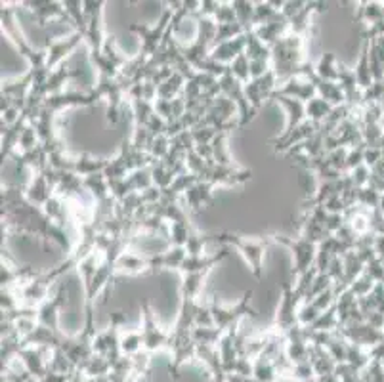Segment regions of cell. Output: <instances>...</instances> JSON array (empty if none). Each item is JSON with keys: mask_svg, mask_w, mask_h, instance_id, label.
<instances>
[{"mask_svg": "<svg viewBox=\"0 0 384 382\" xmlns=\"http://www.w3.org/2000/svg\"><path fill=\"white\" fill-rule=\"evenodd\" d=\"M253 379L256 382H277L281 379V373L277 365L273 363V359H270L264 354H260L258 357H255V373Z\"/></svg>", "mask_w": 384, "mask_h": 382, "instance_id": "f546056e", "label": "cell"}, {"mask_svg": "<svg viewBox=\"0 0 384 382\" xmlns=\"http://www.w3.org/2000/svg\"><path fill=\"white\" fill-rule=\"evenodd\" d=\"M171 151V138L167 136V134H161V136L153 138V142L149 145V155L153 157L155 161H162V159H167V155Z\"/></svg>", "mask_w": 384, "mask_h": 382, "instance_id": "f907efd6", "label": "cell"}, {"mask_svg": "<svg viewBox=\"0 0 384 382\" xmlns=\"http://www.w3.org/2000/svg\"><path fill=\"white\" fill-rule=\"evenodd\" d=\"M359 17H363L367 23L375 25V23L384 19V8L381 4H376V2H365L359 8Z\"/></svg>", "mask_w": 384, "mask_h": 382, "instance_id": "816d5d0a", "label": "cell"}, {"mask_svg": "<svg viewBox=\"0 0 384 382\" xmlns=\"http://www.w3.org/2000/svg\"><path fill=\"white\" fill-rule=\"evenodd\" d=\"M304 302V298L299 290L295 289V285L285 283L281 290V300L277 306V314H275V329L281 332H287L295 329L299 325L297 314H299L300 304Z\"/></svg>", "mask_w": 384, "mask_h": 382, "instance_id": "ba28073f", "label": "cell"}, {"mask_svg": "<svg viewBox=\"0 0 384 382\" xmlns=\"http://www.w3.org/2000/svg\"><path fill=\"white\" fill-rule=\"evenodd\" d=\"M107 159H96L90 153L83 151L81 155L75 157V172L78 176H92V174H100V172H105L107 169Z\"/></svg>", "mask_w": 384, "mask_h": 382, "instance_id": "83f0119b", "label": "cell"}, {"mask_svg": "<svg viewBox=\"0 0 384 382\" xmlns=\"http://www.w3.org/2000/svg\"><path fill=\"white\" fill-rule=\"evenodd\" d=\"M290 376L297 382L312 381V379H316V371H314V367H312L310 361H304V363H299V365H292Z\"/></svg>", "mask_w": 384, "mask_h": 382, "instance_id": "11a10c76", "label": "cell"}, {"mask_svg": "<svg viewBox=\"0 0 384 382\" xmlns=\"http://www.w3.org/2000/svg\"><path fill=\"white\" fill-rule=\"evenodd\" d=\"M281 12L273 6L272 0H266V2H255V19H253V29L260 25L270 23L272 19L279 16Z\"/></svg>", "mask_w": 384, "mask_h": 382, "instance_id": "ab89813d", "label": "cell"}, {"mask_svg": "<svg viewBox=\"0 0 384 382\" xmlns=\"http://www.w3.org/2000/svg\"><path fill=\"white\" fill-rule=\"evenodd\" d=\"M213 243H222L230 248L239 251L241 256L245 258V262L250 266V272L256 279L262 277L266 248H268L270 239H248L239 235V233H233V231H220V233L213 235Z\"/></svg>", "mask_w": 384, "mask_h": 382, "instance_id": "7a4b0ae2", "label": "cell"}, {"mask_svg": "<svg viewBox=\"0 0 384 382\" xmlns=\"http://www.w3.org/2000/svg\"><path fill=\"white\" fill-rule=\"evenodd\" d=\"M54 350L39 348V346H23L17 361L31 374L33 382H41L50 371V357Z\"/></svg>", "mask_w": 384, "mask_h": 382, "instance_id": "8fae6325", "label": "cell"}, {"mask_svg": "<svg viewBox=\"0 0 384 382\" xmlns=\"http://www.w3.org/2000/svg\"><path fill=\"white\" fill-rule=\"evenodd\" d=\"M69 382H88V379H86L85 376V373H83V371H75V373H73V376H71V381Z\"/></svg>", "mask_w": 384, "mask_h": 382, "instance_id": "91938a15", "label": "cell"}, {"mask_svg": "<svg viewBox=\"0 0 384 382\" xmlns=\"http://www.w3.org/2000/svg\"><path fill=\"white\" fill-rule=\"evenodd\" d=\"M277 88H279V81H277V76L273 73V69L268 75L260 76V78H253L245 86V96H247L253 111L258 113L266 102H272L273 94L277 92Z\"/></svg>", "mask_w": 384, "mask_h": 382, "instance_id": "7c38bea8", "label": "cell"}, {"mask_svg": "<svg viewBox=\"0 0 384 382\" xmlns=\"http://www.w3.org/2000/svg\"><path fill=\"white\" fill-rule=\"evenodd\" d=\"M334 287V281L333 277L329 275V273H317L316 279H314V283H312V287H310V293H308V297L304 302H312L314 298L319 297L321 293H325V290L333 289Z\"/></svg>", "mask_w": 384, "mask_h": 382, "instance_id": "7dc6e473", "label": "cell"}, {"mask_svg": "<svg viewBox=\"0 0 384 382\" xmlns=\"http://www.w3.org/2000/svg\"><path fill=\"white\" fill-rule=\"evenodd\" d=\"M339 63L337 61V56L327 52V54H321V58L314 63V69H316V75L323 81H331V83H339Z\"/></svg>", "mask_w": 384, "mask_h": 382, "instance_id": "d6a6232c", "label": "cell"}, {"mask_svg": "<svg viewBox=\"0 0 384 382\" xmlns=\"http://www.w3.org/2000/svg\"><path fill=\"white\" fill-rule=\"evenodd\" d=\"M120 354L127 357H134L140 352H144V337L140 329H128V331H120L119 337Z\"/></svg>", "mask_w": 384, "mask_h": 382, "instance_id": "4dcf8cb0", "label": "cell"}, {"mask_svg": "<svg viewBox=\"0 0 384 382\" xmlns=\"http://www.w3.org/2000/svg\"><path fill=\"white\" fill-rule=\"evenodd\" d=\"M253 33H255L262 43L268 44V46L272 48L273 44H277L283 36H287V34L290 33V23L287 17L283 16V14H279V16L275 17V19H272L270 23L253 29Z\"/></svg>", "mask_w": 384, "mask_h": 382, "instance_id": "44dd1931", "label": "cell"}, {"mask_svg": "<svg viewBox=\"0 0 384 382\" xmlns=\"http://www.w3.org/2000/svg\"><path fill=\"white\" fill-rule=\"evenodd\" d=\"M81 44H85V34L73 33L60 39V41H48L46 43V52H48V60H46V67L54 71V69L61 67V63L67 60L69 54L73 50H77Z\"/></svg>", "mask_w": 384, "mask_h": 382, "instance_id": "5bb4252c", "label": "cell"}, {"mask_svg": "<svg viewBox=\"0 0 384 382\" xmlns=\"http://www.w3.org/2000/svg\"><path fill=\"white\" fill-rule=\"evenodd\" d=\"M128 180H130V184H132V187H134V191H138V193H142V191H145V189L153 187L151 169L136 170V172L128 174Z\"/></svg>", "mask_w": 384, "mask_h": 382, "instance_id": "c3c4849f", "label": "cell"}, {"mask_svg": "<svg viewBox=\"0 0 384 382\" xmlns=\"http://www.w3.org/2000/svg\"><path fill=\"white\" fill-rule=\"evenodd\" d=\"M304 382H319L317 379H312V381H304Z\"/></svg>", "mask_w": 384, "mask_h": 382, "instance_id": "94428289", "label": "cell"}, {"mask_svg": "<svg viewBox=\"0 0 384 382\" xmlns=\"http://www.w3.org/2000/svg\"><path fill=\"white\" fill-rule=\"evenodd\" d=\"M81 75V71H73V69H67L65 65L63 67H58L50 71V76L46 81V85L43 86L46 96H56V94L63 92V86L67 85L69 81L77 78Z\"/></svg>", "mask_w": 384, "mask_h": 382, "instance_id": "4316f807", "label": "cell"}, {"mask_svg": "<svg viewBox=\"0 0 384 382\" xmlns=\"http://www.w3.org/2000/svg\"><path fill=\"white\" fill-rule=\"evenodd\" d=\"M214 189L216 187L209 182H197L195 186H191L184 193V203L188 206L189 211L193 213H199L201 209H205L206 204H211L214 201Z\"/></svg>", "mask_w": 384, "mask_h": 382, "instance_id": "cb8c5ba5", "label": "cell"}, {"mask_svg": "<svg viewBox=\"0 0 384 382\" xmlns=\"http://www.w3.org/2000/svg\"><path fill=\"white\" fill-rule=\"evenodd\" d=\"M209 243H213V235H203V233H199L197 229H193L188 239L186 251H188L189 256H203L206 255L205 246L209 245Z\"/></svg>", "mask_w": 384, "mask_h": 382, "instance_id": "f6af8a7d", "label": "cell"}, {"mask_svg": "<svg viewBox=\"0 0 384 382\" xmlns=\"http://www.w3.org/2000/svg\"><path fill=\"white\" fill-rule=\"evenodd\" d=\"M250 178H253V172L247 169H239L235 165L233 167H222V165H216V162H209L201 182H209L214 187H233L247 184Z\"/></svg>", "mask_w": 384, "mask_h": 382, "instance_id": "30bf717a", "label": "cell"}, {"mask_svg": "<svg viewBox=\"0 0 384 382\" xmlns=\"http://www.w3.org/2000/svg\"><path fill=\"white\" fill-rule=\"evenodd\" d=\"M186 83H188V81H186V76L180 75L178 71H176V73L169 78V81H164V83L159 86V100L172 102V100L180 98V96L184 94Z\"/></svg>", "mask_w": 384, "mask_h": 382, "instance_id": "8d00e7d4", "label": "cell"}, {"mask_svg": "<svg viewBox=\"0 0 384 382\" xmlns=\"http://www.w3.org/2000/svg\"><path fill=\"white\" fill-rule=\"evenodd\" d=\"M172 23V10H164L162 12L159 23L153 27L144 25V23H130V31L136 33L140 36V56H144L145 60H149L153 54H157V50L161 48L164 43V36L169 33Z\"/></svg>", "mask_w": 384, "mask_h": 382, "instance_id": "277c9868", "label": "cell"}, {"mask_svg": "<svg viewBox=\"0 0 384 382\" xmlns=\"http://www.w3.org/2000/svg\"><path fill=\"white\" fill-rule=\"evenodd\" d=\"M216 21V25H226V23H239L237 16H235V10L231 2H220V8L214 14L213 17Z\"/></svg>", "mask_w": 384, "mask_h": 382, "instance_id": "db71d44e", "label": "cell"}, {"mask_svg": "<svg viewBox=\"0 0 384 382\" xmlns=\"http://www.w3.org/2000/svg\"><path fill=\"white\" fill-rule=\"evenodd\" d=\"M103 6L102 0H85V16H86V36L85 44L90 52L103 50L105 44V33H103Z\"/></svg>", "mask_w": 384, "mask_h": 382, "instance_id": "9c48e42d", "label": "cell"}, {"mask_svg": "<svg viewBox=\"0 0 384 382\" xmlns=\"http://www.w3.org/2000/svg\"><path fill=\"white\" fill-rule=\"evenodd\" d=\"M21 6L33 16L36 25L41 29H46L56 19L67 17L63 2H56V0H25V2H21Z\"/></svg>", "mask_w": 384, "mask_h": 382, "instance_id": "4fadbf2b", "label": "cell"}, {"mask_svg": "<svg viewBox=\"0 0 384 382\" xmlns=\"http://www.w3.org/2000/svg\"><path fill=\"white\" fill-rule=\"evenodd\" d=\"M206 273H188L182 275V283H180V295L182 298H189V300H199L203 287H205Z\"/></svg>", "mask_w": 384, "mask_h": 382, "instance_id": "1f68e13d", "label": "cell"}, {"mask_svg": "<svg viewBox=\"0 0 384 382\" xmlns=\"http://www.w3.org/2000/svg\"><path fill=\"white\" fill-rule=\"evenodd\" d=\"M333 105L329 102H325L323 98H314L312 102L306 103V117L308 120H312V123H316V125H323L325 120L331 117V113H333Z\"/></svg>", "mask_w": 384, "mask_h": 382, "instance_id": "74e56055", "label": "cell"}, {"mask_svg": "<svg viewBox=\"0 0 384 382\" xmlns=\"http://www.w3.org/2000/svg\"><path fill=\"white\" fill-rule=\"evenodd\" d=\"M317 130H319V125L312 123V120H306L299 128H295L292 132H283L281 136L273 138L270 144L273 145V151L275 153H289L290 149L299 147L312 136H316Z\"/></svg>", "mask_w": 384, "mask_h": 382, "instance_id": "9a60e30c", "label": "cell"}, {"mask_svg": "<svg viewBox=\"0 0 384 382\" xmlns=\"http://www.w3.org/2000/svg\"><path fill=\"white\" fill-rule=\"evenodd\" d=\"M230 73L235 76L243 86H247L248 83L253 81V76H250V60L247 58V54H241L239 58L231 63Z\"/></svg>", "mask_w": 384, "mask_h": 382, "instance_id": "ee69618b", "label": "cell"}, {"mask_svg": "<svg viewBox=\"0 0 384 382\" xmlns=\"http://www.w3.org/2000/svg\"><path fill=\"white\" fill-rule=\"evenodd\" d=\"M36 145H41V140H39V134H36V130H34L33 125H27L23 128V132H21V136H19V144H17V151H31L34 149Z\"/></svg>", "mask_w": 384, "mask_h": 382, "instance_id": "f5cc1de1", "label": "cell"}, {"mask_svg": "<svg viewBox=\"0 0 384 382\" xmlns=\"http://www.w3.org/2000/svg\"><path fill=\"white\" fill-rule=\"evenodd\" d=\"M142 337H144V350L149 352V354H155V352H161V350L169 348L171 344V332L164 331L157 317H155L153 310L147 300L142 302Z\"/></svg>", "mask_w": 384, "mask_h": 382, "instance_id": "52a82bcc", "label": "cell"}, {"mask_svg": "<svg viewBox=\"0 0 384 382\" xmlns=\"http://www.w3.org/2000/svg\"><path fill=\"white\" fill-rule=\"evenodd\" d=\"M279 96H287V98H295L302 103L312 102L314 98H317V88L312 81H306L302 76H292L289 81H285L283 85H279L277 92Z\"/></svg>", "mask_w": 384, "mask_h": 382, "instance_id": "d6986e66", "label": "cell"}, {"mask_svg": "<svg viewBox=\"0 0 384 382\" xmlns=\"http://www.w3.org/2000/svg\"><path fill=\"white\" fill-rule=\"evenodd\" d=\"M117 272L122 273H144L153 272L151 266V256H142L134 253L132 248H128L127 253H122L117 260Z\"/></svg>", "mask_w": 384, "mask_h": 382, "instance_id": "d4e9b609", "label": "cell"}, {"mask_svg": "<svg viewBox=\"0 0 384 382\" xmlns=\"http://www.w3.org/2000/svg\"><path fill=\"white\" fill-rule=\"evenodd\" d=\"M213 161L222 167H233L230 149H228V132H222L214 138L213 144Z\"/></svg>", "mask_w": 384, "mask_h": 382, "instance_id": "f35d334b", "label": "cell"}, {"mask_svg": "<svg viewBox=\"0 0 384 382\" xmlns=\"http://www.w3.org/2000/svg\"><path fill=\"white\" fill-rule=\"evenodd\" d=\"M63 8L65 14L71 19V23L75 27V31L86 36V16H85V0H63Z\"/></svg>", "mask_w": 384, "mask_h": 382, "instance_id": "836d02e7", "label": "cell"}, {"mask_svg": "<svg viewBox=\"0 0 384 382\" xmlns=\"http://www.w3.org/2000/svg\"><path fill=\"white\" fill-rule=\"evenodd\" d=\"M85 191L88 193V195L92 197V201H96V203H102V201H105V199L111 197L109 182H107V178H105L103 172H100V174H92V176H86Z\"/></svg>", "mask_w": 384, "mask_h": 382, "instance_id": "f1b7e54d", "label": "cell"}, {"mask_svg": "<svg viewBox=\"0 0 384 382\" xmlns=\"http://www.w3.org/2000/svg\"><path fill=\"white\" fill-rule=\"evenodd\" d=\"M50 371L58 374H73L77 369L71 363V359H69L63 350L56 348L52 352L50 357Z\"/></svg>", "mask_w": 384, "mask_h": 382, "instance_id": "7bdbcfd3", "label": "cell"}, {"mask_svg": "<svg viewBox=\"0 0 384 382\" xmlns=\"http://www.w3.org/2000/svg\"><path fill=\"white\" fill-rule=\"evenodd\" d=\"M224 331L218 327H195L191 331V339L195 344H203V346H218V342L222 339Z\"/></svg>", "mask_w": 384, "mask_h": 382, "instance_id": "60d3db41", "label": "cell"}, {"mask_svg": "<svg viewBox=\"0 0 384 382\" xmlns=\"http://www.w3.org/2000/svg\"><path fill=\"white\" fill-rule=\"evenodd\" d=\"M218 8H220V2L216 0H201V8L195 17H214Z\"/></svg>", "mask_w": 384, "mask_h": 382, "instance_id": "680465c9", "label": "cell"}, {"mask_svg": "<svg viewBox=\"0 0 384 382\" xmlns=\"http://www.w3.org/2000/svg\"><path fill=\"white\" fill-rule=\"evenodd\" d=\"M253 295H255L253 290H247L235 306H222L218 304L216 300H209L214 317V327L228 332L233 331V329H239V323L247 317L255 319L258 314H256V308H253Z\"/></svg>", "mask_w": 384, "mask_h": 382, "instance_id": "3957f363", "label": "cell"}, {"mask_svg": "<svg viewBox=\"0 0 384 382\" xmlns=\"http://www.w3.org/2000/svg\"><path fill=\"white\" fill-rule=\"evenodd\" d=\"M78 371H83L86 379H102V376H109V373H111V361H109L107 357L94 354V356L90 357V359H88Z\"/></svg>", "mask_w": 384, "mask_h": 382, "instance_id": "d590c367", "label": "cell"}, {"mask_svg": "<svg viewBox=\"0 0 384 382\" xmlns=\"http://www.w3.org/2000/svg\"><path fill=\"white\" fill-rule=\"evenodd\" d=\"M88 56H90L92 65L98 69V76H109V78H119L120 71L130 60L117 50L115 36H107L105 44H103V50L90 52Z\"/></svg>", "mask_w": 384, "mask_h": 382, "instance_id": "8992f818", "label": "cell"}, {"mask_svg": "<svg viewBox=\"0 0 384 382\" xmlns=\"http://www.w3.org/2000/svg\"><path fill=\"white\" fill-rule=\"evenodd\" d=\"M272 102L279 103L283 109L287 111V127L285 132H292L295 128H299L302 123H306V103L299 102L295 98H287V96H279V94H273Z\"/></svg>", "mask_w": 384, "mask_h": 382, "instance_id": "7402d4cb", "label": "cell"}, {"mask_svg": "<svg viewBox=\"0 0 384 382\" xmlns=\"http://www.w3.org/2000/svg\"><path fill=\"white\" fill-rule=\"evenodd\" d=\"M319 315H321V312L312 302H302L299 308V314H297V319H299L300 327H312L319 319Z\"/></svg>", "mask_w": 384, "mask_h": 382, "instance_id": "681fc988", "label": "cell"}, {"mask_svg": "<svg viewBox=\"0 0 384 382\" xmlns=\"http://www.w3.org/2000/svg\"><path fill=\"white\" fill-rule=\"evenodd\" d=\"M67 302V287L60 285V289L56 290V295L48 298L41 308H39V323L48 327L52 331H60V312L61 308Z\"/></svg>", "mask_w": 384, "mask_h": 382, "instance_id": "2e32d148", "label": "cell"}, {"mask_svg": "<svg viewBox=\"0 0 384 382\" xmlns=\"http://www.w3.org/2000/svg\"><path fill=\"white\" fill-rule=\"evenodd\" d=\"M56 195V189L50 182L46 180L43 172H33V176L29 180V184L25 186V197L27 201L34 206H41L50 201L52 197Z\"/></svg>", "mask_w": 384, "mask_h": 382, "instance_id": "ffe728a7", "label": "cell"}, {"mask_svg": "<svg viewBox=\"0 0 384 382\" xmlns=\"http://www.w3.org/2000/svg\"><path fill=\"white\" fill-rule=\"evenodd\" d=\"M304 6H306V2H302V0H285L281 14L290 21L292 17L299 16L300 12L304 10Z\"/></svg>", "mask_w": 384, "mask_h": 382, "instance_id": "6f0895ef", "label": "cell"}, {"mask_svg": "<svg viewBox=\"0 0 384 382\" xmlns=\"http://www.w3.org/2000/svg\"><path fill=\"white\" fill-rule=\"evenodd\" d=\"M233 10L239 25H243L245 31H253V19H255V2L248 0H233Z\"/></svg>", "mask_w": 384, "mask_h": 382, "instance_id": "b9f144b4", "label": "cell"}, {"mask_svg": "<svg viewBox=\"0 0 384 382\" xmlns=\"http://www.w3.org/2000/svg\"><path fill=\"white\" fill-rule=\"evenodd\" d=\"M304 43L306 39L289 33L272 46V69L279 85L292 76H299L300 69L308 61L304 58Z\"/></svg>", "mask_w": 384, "mask_h": 382, "instance_id": "6da1fadb", "label": "cell"}, {"mask_svg": "<svg viewBox=\"0 0 384 382\" xmlns=\"http://www.w3.org/2000/svg\"><path fill=\"white\" fill-rule=\"evenodd\" d=\"M270 241L277 243V245L287 246L292 253V256H295V268H292L295 279L310 272L312 268H316L317 245H314V243H310V241L302 237H287V235H272Z\"/></svg>", "mask_w": 384, "mask_h": 382, "instance_id": "5b68a950", "label": "cell"}, {"mask_svg": "<svg viewBox=\"0 0 384 382\" xmlns=\"http://www.w3.org/2000/svg\"><path fill=\"white\" fill-rule=\"evenodd\" d=\"M94 103H98L94 92H61L56 94V96H48L46 102H44V107L58 115L67 107H86V105H94Z\"/></svg>", "mask_w": 384, "mask_h": 382, "instance_id": "e0dca14e", "label": "cell"}, {"mask_svg": "<svg viewBox=\"0 0 384 382\" xmlns=\"http://www.w3.org/2000/svg\"><path fill=\"white\" fill-rule=\"evenodd\" d=\"M245 33H247V31H245L243 25H239V23H226V25H218V29H216V41H214V46H218V44H224V43H230V41H233V39H237V36H241V34Z\"/></svg>", "mask_w": 384, "mask_h": 382, "instance_id": "bcb514c9", "label": "cell"}, {"mask_svg": "<svg viewBox=\"0 0 384 382\" xmlns=\"http://www.w3.org/2000/svg\"><path fill=\"white\" fill-rule=\"evenodd\" d=\"M149 363H151V354L145 352V350L132 357V369H134V376H136V381L140 379V376H144V374L147 373Z\"/></svg>", "mask_w": 384, "mask_h": 382, "instance_id": "9f6ffc18", "label": "cell"}, {"mask_svg": "<svg viewBox=\"0 0 384 382\" xmlns=\"http://www.w3.org/2000/svg\"><path fill=\"white\" fill-rule=\"evenodd\" d=\"M245 54L250 61H272V48L264 44L253 31H247V48Z\"/></svg>", "mask_w": 384, "mask_h": 382, "instance_id": "e575fe53", "label": "cell"}, {"mask_svg": "<svg viewBox=\"0 0 384 382\" xmlns=\"http://www.w3.org/2000/svg\"><path fill=\"white\" fill-rule=\"evenodd\" d=\"M245 48H247V33L233 39L230 43L214 46L211 50V60H214L216 63H222V65H231L241 54H245Z\"/></svg>", "mask_w": 384, "mask_h": 382, "instance_id": "603a6c76", "label": "cell"}, {"mask_svg": "<svg viewBox=\"0 0 384 382\" xmlns=\"http://www.w3.org/2000/svg\"><path fill=\"white\" fill-rule=\"evenodd\" d=\"M188 256L189 255L188 251H186V246H171L167 253L151 256L153 272L155 270H174V272H180L182 264H184V260H186Z\"/></svg>", "mask_w": 384, "mask_h": 382, "instance_id": "484cf974", "label": "cell"}, {"mask_svg": "<svg viewBox=\"0 0 384 382\" xmlns=\"http://www.w3.org/2000/svg\"><path fill=\"white\" fill-rule=\"evenodd\" d=\"M230 255V246H224L222 251L214 253V255H203V256H188L182 268H180V273L182 275H188V273H209L213 270L214 266H218L220 262H224Z\"/></svg>", "mask_w": 384, "mask_h": 382, "instance_id": "ac0fdd59", "label": "cell"}]
</instances>
